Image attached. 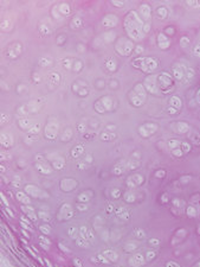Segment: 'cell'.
<instances>
[{
	"label": "cell",
	"mask_w": 200,
	"mask_h": 267,
	"mask_svg": "<svg viewBox=\"0 0 200 267\" xmlns=\"http://www.w3.org/2000/svg\"><path fill=\"white\" fill-rule=\"evenodd\" d=\"M156 128H158V126H156L155 124H146V125L141 126L139 130H140L141 136H148L149 134H152L153 132H155Z\"/></svg>",
	"instance_id": "cell-12"
},
{
	"label": "cell",
	"mask_w": 200,
	"mask_h": 267,
	"mask_svg": "<svg viewBox=\"0 0 200 267\" xmlns=\"http://www.w3.org/2000/svg\"><path fill=\"white\" fill-rule=\"evenodd\" d=\"M143 50H145V49H143V46L142 45H136L134 51L136 52V54H141V52H143Z\"/></svg>",
	"instance_id": "cell-38"
},
{
	"label": "cell",
	"mask_w": 200,
	"mask_h": 267,
	"mask_svg": "<svg viewBox=\"0 0 200 267\" xmlns=\"http://www.w3.org/2000/svg\"><path fill=\"white\" fill-rule=\"evenodd\" d=\"M140 14H141V19L145 23H148V20L150 19V16H152L150 6L148 4H142L140 6Z\"/></svg>",
	"instance_id": "cell-8"
},
{
	"label": "cell",
	"mask_w": 200,
	"mask_h": 267,
	"mask_svg": "<svg viewBox=\"0 0 200 267\" xmlns=\"http://www.w3.org/2000/svg\"><path fill=\"white\" fill-rule=\"evenodd\" d=\"M193 76H194V71H193V69H188V70H187V77H188V79H192Z\"/></svg>",
	"instance_id": "cell-42"
},
{
	"label": "cell",
	"mask_w": 200,
	"mask_h": 267,
	"mask_svg": "<svg viewBox=\"0 0 200 267\" xmlns=\"http://www.w3.org/2000/svg\"><path fill=\"white\" fill-rule=\"evenodd\" d=\"M18 114L19 115H22V116H24V115H26V114L28 113V106H20V107L18 108Z\"/></svg>",
	"instance_id": "cell-29"
},
{
	"label": "cell",
	"mask_w": 200,
	"mask_h": 267,
	"mask_svg": "<svg viewBox=\"0 0 200 267\" xmlns=\"http://www.w3.org/2000/svg\"><path fill=\"white\" fill-rule=\"evenodd\" d=\"M198 102L200 103V90H199V93H198Z\"/></svg>",
	"instance_id": "cell-50"
},
{
	"label": "cell",
	"mask_w": 200,
	"mask_h": 267,
	"mask_svg": "<svg viewBox=\"0 0 200 267\" xmlns=\"http://www.w3.org/2000/svg\"><path fill=\"white\" fill-rule=\"evenodd\" d=\"M82 68H83V64H82V62H81V61H75V62H73L72 69L75 70V71H81V70H82Z\"/></svg>",
	"instance_id": "cell-30"
},
{
	"label": "cell",
	"mask_w": 200,
	"mask_h": 267,
	"mask_svg": "<svg viewBox=\"0 0 200 267\" xmlns=\"http://www.w3.org/2000/svg\"><path fill=\"white\" fill-rule=\"evenodd\" d=\"M32 76H33V81L36 83H39V82H40V76H39L38 73H33Z\"/></svg>",
	"instance_id": "cell-39"
},
{
	"label": "cell",
	"mask_w": 200,
	"mask_h": 267,
	"mask_svg": "<svg viewBox=\"0 0 200 267\" xmlns=\"http://www.w3.org/2000/svg\"><path fill=\"white\" fill-rule=\"evenodd\" d=\"M106 65H107V68L109 69L110 71H114V70H116V63L114 62L112 59H107L106 61Z\"/></svg>",
	"instance_id": "cell-24"
},
{
	"label": "cell",
	"mask_w": 200,
	"mask_h": 267,
	"mask_svg": "<svg viewBox=\"0 0 200 267\" xmlns=\"http://www.w3.org/2000/svg\"><path fill=\"white\" fill-rule=\"evenodd\" d=\"M39 131V125L38 124H36V125L32 127V128H30V133H37Z\"/></svg>",
	"instance_id": "cell-40"
},
{
	"label": "cell",
	"mask_w": 200,
	"mask_h": 267,
	"mask_svg": "<svg viewBox=\"0 0 200 267\" xmlns=\"http://www.w3.org/2000/svg\"><path fill=\"white\" fill-rule=\"evenodd\" d=\"M132 64H133V67L141 69L145 73H154L159 67V62L153 57H139V58L134 59Z\"/></svg>",
	"instance_id": "cell-2"
},
{
	"label": "cell",
	"mask_w": 200,
	"mask_h": 267,
	"mask_svg": "<svg viewBox=\"0 0 200 267\" xmlns=\"http://www.w3.org/2000/svg\"><path fill=\"white\" fill-rule=\"evenodd\" d=\"M129 100H130V102H132V105H134L135 107H141L142 106V103L145 102L141 97L135 93V91H130L129 93Z\"/></svg>",
	"instance_id": "cell-13"
},
{
	"label": "cell",
	"mask_w": 200,
	"mask_h": 267,
	"mask_svg": "<svg viewBox=\"0 0 200 267\" xmlns=\"http://www.w3.org/2000/svg\"><path fill=\"white\" fill-rule=\"evenodd\" d=\"M156 16L159 19H166L167 16H168V11H167L166 7H163V6H160V7H158V10H156Z\"/></svg>",
	"instance_id": "cell-19"
},
{
	"label": "cell",
	"mask_w": 200,
	"mask_h": 267,
	"mask_svg": "<svg viewBox=\"0 0 200 267\" xmlns=\"http://www.w3.org/2000/svg\"><path fill=\"white\" fill-rule=\"evenodd\" d=\"M101 103L103 105V107L106 110H112L114 109V102H112V99L109 96H103L100 100Z\"/></svg>",
	"instance_id": "cell-16"
},
{
	"label": "cell",
	"mask_w": 200,
	"mask_h": 267,
	"mask_svg": "<svg viewBox=\"0 0 200 267\" xmlns=\"http://www.w3.org/2000/svg\"><path fill=\"white\" fill-rule=\"evenodd\" d=\"M118 23V18L115 14H107L106 17L103 18V25L106 28H115Z\"/></svg>",
	"instance_id": "cell-11"
},
{
	"label": "cell",
	"mask_w": 200,
	"mask_h": 267,
	"mask_svg": "<svg viewBox=\"0 0 200 267\" xmlns=\"http://www.w3.org/2000/svg\"><path fill=\"white\" fill-rule=\"evenodd\" d=\"M169 106L173 108H175V109H178V110H180V109H181V106H182V102H181V100H180V97L179 96H172L169 99Z\"/></svg>",
	"instance_id": "cell-17"
},
{
	"label": "cell",
	"mask_w": 200,
	"mask_h": 267,
	"mask_svg": "<svg viewBox=\"0 0 200 267\" xmlns=\"http://www.w3.org/2000/svg\"><path fill=\"white\" fill-rule=\"evenodd\" d=\"M96 85H98V88H103L106 83H104V81H97V82H96Z\"/></svg>",
	"instance_id": "cell-44"
},
{
	"label": "cell",
	"mask_w": 200,
	"mask_h": 267,
	"mask_svg": "<svg viewBox=\"0 0 200 267\" xmlns=\"http://www.w3.org/2000/svg\"><path fill=\"white\" fill-rule=\"evenodd\" d=\"M58 12L61 13L62 16H69L70 14V6L68 5L67 3H62L58 5Z\"/></svg>",
	"instance_id": "cell-18"
},
{
	"label": "cell",
	"mask_w": 200,
	"mask_h": 267,
	"mask_svg": "<svg viewBox=\"0 0 200 267\" xmlns=\"http://www.w3.org/2000/svg\"><path fill=\"white\" fill-rule=\"evenodd\" d=\"M78 128H79L81 131H83V130H84V126L82 125V124H81V125H78Z\"/></svg>",
	"instance_id": "cell-48"
},
{
	"label": "cell",
	"mask_w": 200,
	"mask_h": 267,
	"mask_svg": "<svg viewBox=\"0 0 200 267\" xmlns=\"http://www.w3.org/2000/svg\"><path fill=\"white\" fill-rule=\"evenodd\" d=\"M59 82H61V75L58 74V73H51V74L49 75V83H50L51 88L58 85H59Z\"/></svg>",
	"instance_id": "cell-15"
},
{
	"label": "cell",
	"mask_w": 200,
	"mask_h": 267,
	"mask_svg": "<svg viewBox=\"0 0 200 267\" xmlns=\"http://www.w3.org/2000/svg\"><path fill=\"white\" fill-rule=\"evenodd\" d=\"M57 39H61L59 42H57L58 44H63V43H64V36H61V37H59V38H57Z\"/></svg>",
	"instance_id": "cell-45"
},
{
	"label": "cell",
	"mask_w": 200,
	"mask_h": 267,
	"mask_svg": "<svg viewBox=\"0 0 200 267\" xmlns=\"http://www.w3.org/2000/svg\"><path fill=\"white\" fill-rule=\"evenodd\" d=\"M174 32H175V31H174V28H173V26H168V28H166V30H165V34H169V36H171V34H174Z\"/></svg>",
	"instance_id": "cell-34"
},
{
	"label": "cell",
	"mask_w": 200,
	"mask_h": 267,
	"mask_svg": "<svg viewBox=\"0 0 200 267\" xmlns=\"http://www.w3.org/2000/svg\"><path fill=\"white\" fill-rule=\"evenodd\" d=\"M143 25L145 22L139 17L136 12L130 11L127 14L124 19V28L127 32L128 37L134 40L143 39L145 33H143Z\"/></svg>",
	"instance_id": "cell-1"
},
{
	"label": "cell",
	"mask_w": 200,
	"mask_h": 267,
	"mask_svg": "<svg viewBox=\"0 0 200 267\" xmlns=\"http://www.w3.org/2000/svg\"><path fill=\"white\" fill-rule=\"evenodd\" d=\"M50 64H51V61L48 57H43V58H40V61H39V65H40V67H49Z\"/></svg>",
	"instance_id": "cell-25"
},
{
	"label": "cell",
	"mask_w": 200,
	"mask_h": 267,
	"mask_svg": "<svg viewBox=\"0 0 200 267\" xmlns=\"http://www.w3.org/2000/svg\"><path fill=\"white\" fill-rule=\"evenodd\" d=\"M114 6H116V7H123L124 6V3L123 1H120V0H116V1H112L111 3Z\"/></svg>",
	"instance_id": "cell-37"
},
{
	"label": "cell",
	"mask_w": 200,
	"mask_h": 267,
	"mask_svg": "<svg viewBox=\"0 0 200 267\" xmlns=\"http://www.w3.org/2000/svg\"><path fill=\"white\" fill-rule=\"evenodd\" d=\"M52 16H53V17H55V19H57V20H62V14L61 13H59V12H58V13H57V11H56V8H53V10H52Z\"/></svg>",
	"instance_id": "cell-33"
},
{
	"label": "cell",
	"mask_w": 200,
	"mask_h": 267,
	"mask_svg": "<svg viewBox=\"0 0 200 267\" xmlns=\"http://www.w3.org/2000/svg\"><path fill=\"white\" fill-rule=\"evenodd\" d=\"M6 120V114H2V120H1V121H2V122H4V121H5Z\"/></svg>",
	"instance_id": "cell-49"
},
{
	"label": "cell",
	"mask_w": 200,
	"mask_h": 267,
	"mask_svg": "<svg viewBox=\"0 0 200 267\" xmlns=\"http://www.w3.org/2000/svg\"><path fill=\"white\" fill-rule=\"evenodd\" d=\"M134 91L139 95L143 101L146 100V95H147V90H146V88H145V85H143V83H138V85H135V87H134Z\"/></svg>",
	"instance_id": "cell-14"
},
{
	"label": "cell",
	"mask_w": 200,
	"mask_h": 267,
	"mask_svg": "<svg viewBox=\"0 0 200 267\" xmlns=\"http://www.w3.org/2000/svg\"><path fill=\"white\" fill-rule=\"evenodd\" d=\"M172 75L177 80H182L185 76V68L180 63H175L172 68Z\"/></svg>",
	"instance_id": "cell-9"
},
{
	"label": "cell",
	"mask_w": 200,
	"mask_h": 267,
	"mask_svg": "<svg viewBox=\"0 0 200 267\" xmlns=\"http://www.w3.org/2000/svg\"><path fill=\"white\" fill-rule=\"evenodd\" d=\"M193 54H194V56L197 57H200V44L194 46V49H193Z\"/></svg>",
	"instance_id": "cell-35"
},
{
	"label": "cell",
	"mask_w": 200,
	"mask_h": 267,
	"mask_svg": "<svg viewBox=\"0 0 200 267\" xmlns=\"http://www.w3.org/2000/svg\"><path fill=\"white\" fill-rule=\"evenodd\" d=\"M57 130H58V122L56 121L55 118H51L48 122V126H46V132H45L46 136L48 138H55Z\"/></svg>",
	"instance_id": "cell-6"
},
{
	"label": "cell",
	"mask_w": 200,
	"mask_h": 267,
	"mask_svg": "<svg viewBox=\"0 0 200 267\" xmlns=\"http://www.w3.org/2000/svg\"><path fill=\"white\" fill-rule=\"evenodd\" d=\"M158 45L162 50H166L171 45V40L168 39V37H167L166 34L160 32V33L158 34Z\"/></svg>",
	"instance_id": "cell-10"
},
{
	"label": "cell",
	"mask_w": 200,
	"mask_h": 267,
	"mask_svg": "<svg viewBox=\"0 0 200 267\" xmlns=\"http://www.w3.org/2000/svg\"><path fill=\"white\" fill-rule=\"evenodd\" d=\"M11 28H12V23L8 20V19L2 20V23H1V30H4V31H8V30H11Z\"/></svg>",
	"instance_id": "cell-23"
},
{
	"label": "cell",
	"mask_w": 200,
	"mask_h": 267,
	"mask_svg": "<svg viewBox=\"0 0 200 267\" xmlns=\"http://www.w3.org/2000/svg\"><path fill=\"white\" fill-rule=\"evenodd\" d=\"M20 52H22V45L19 43H14L7 49V56L12 59H14L20 55Z\"/></svg>",
	"instance_id": "cell-7"
},
{
	"label": "cell",
	"mask_w": 200,
	"mask_h": 267,
	"mask_svg": "<svg viewBox=\"0 0 200 267\" xmlns=\"http://www.w3.org/2000/svg\"><path fill=\"white\" fill-rule=\"evenodd\" d=\"M158 85L163 93H168L173 88V79L168 73H161L158 76Z\"/></svg>",
	"instance_id": "cell-4"
},
{
	"label": "cell",
	"mask_w": 200,
	"mask_h": 267,
	"mask_svg": "<svg viewBox=\"0 0 200 267\" xmlns=\"http://www.w3.org/2000/svg\"><path fill=\"white\" fill-rule=\"evenodd\" d=\"M188 214H189V215H191V214H192V215H194V211H193V209H192V208H189V209H188Z\"/></svg>",
	"instance_id": "cell-47"
},
{
	"label": "cell",
	"mask_w": 200,
	"mask_h": 267,
	"mask_svg": "<svg viewBox=\"0 0 200 267\" xmlns=\"http://www.w3.org/2000/svg\"><path fill=\"white\" fill-rule=\"evenodd\" d=\"M19 126L22 127V128H28L30 127V120L28 119H22L19 121Z\"/></svg>",
	"instance_id": "cell-31"
},
{
	"label": "cell",
	"mask_w": 200,
	"mask_h": 267,
	"mask_svg": "<svg viewBox=\"0 0 200 267\" xmlns=\"http://www.w3.org/2000/svg\"><path fill=\"white\" fill-rule=\"evenodd\" d=\"M169 144H171V146H175V145H178V141H175V140H173V141H171L169 142Z\"/></svg>",
	"instance_id": "cell-46"
},
{
	"label": "cell",
	"mask_w": 200,
	"mask_h": 267,
	"mask_svg": "<svg viewBox=\"0 0 200 267\" xmlns=\"http://www.w3.org/2000/svg\"><path fill=\"white\" fill-rule=\"evenodd\" d=\"M63 65H64V68L65 69H71L73 67L72 59H71V58H65V59H63Z\"/></svg>",
	"instance_id": "cell-27"
},
{
	"label": "cell",
	"mask_w": 200,
	"mask_h": 267,
	"mask_svg": "<svg viewBox=\"0 0 200 267\" xmlns=\"http://www.w3.org/2000/svg\"><path fill=\"white\" fill-rule=\"evenodd\" d=\"M115 38H116V33L114 31H107L106 33H104V40H106L107 43L114 42Z\"/></svg>",
	"instance_id": "cell-21"
},
{
	"label": "cell",
	"mask_w": 200,
	"mask_h": 267,
	"mask_svg": "<svg viewBox=\"0 0 200 267\" xmlns=\"http://www.w3.org/2000/svg\"><path fill=\"white\" fill-rule=\"evenodd\" d=\"M116 51L121 56H129L134 51V43L129 39L121 38L116 43Z\"/></svg>",
	"instance_id": "cell-3"
},
{
	"label": "cell",
	"mask_w": 200,
	"mask_h": 267,
	"mask_svg": "<svg viewBox=\"0 0 200 267\" xmlns=\"http://www.w3.org/2000/svg\"><path fill=\"white\" fill-rule=\"evenodd\" d=\"M39 31H40L43 34H48V33H50L51 32L49 26H48V25H45V24H40V25H39Z\"/></svg>",
	"instance_id": "cell-26"
},
{
	"label": "cell",
	"mask_w": 200,
	"mask_h": 267,
	"mask_svg": "<svg viewBox=\"0 0 200 267\" xmlns=\"http://www.w3.org/2000/svg\"><path fill=\"white\" fill-rule=\"evenodd\" d=\"M178 112H179L178 109H175V108L171 107V106H169V108H168V113L172 114V115H175V114L178 113Z\"/></svg>",
	"instance_id": "cell-41"
},
{
	"label": "cell",
	"mask_w": 200,
	"mask_h": 267,
	"mask_svg": "<svg viewBox=\"0 0 200 267\" xmlns=\"http://www.w3.org/2000/svg\"><path fill=\"white\" fill-rule=\"evenodd\" d=\"M109 85H110L111 88H116V87H117V82H116V81H114V80H110V82H109Z\"/></svg>",
	"instance_id": "cell-43"
},
{
	"label": "cell",
	"mask_w": 200,
	"mask_h": 267,
	"mask_svg": "<svg viewBox=\"0 0 200 267\" xmlns=\"http://www.w3.org/2000/svg\"><path fill=\"white\" fill-rule=\"evenodd\" d=\"M82 24H83V22H82V19H81V18L73 17L72 20H71L70 26H71V28H73V30H77V28H79L81 26H82Z\"/></svg>",
	"instance_id": "cell-20"
},
{
	"label": "cell",
	"mask_w": 200,
	"mask_h": 267,
	"mask_svg": "<svg viewBox=\"0 0 200 267\" xmlns=\"http://www.w3.org/2000/svg\"><path fill=\"white\" fill-rule=\"evenodd\" d=\"M175 125L178 127V131L181 132V133H185V132H187L189 130L188 124H186V122H178V124H175Z\"/></svg>",
	"instance_id": "cell-22"
},
{
	"label": "cell",
	"mask_w": 200,
	"mask_h": 267,
	"mask_svg": "<svg viewBox=\"0 0 200 267\" xmlns=\"http://www.w3.org/2000/svg\"><path fill=\"white\" fill-rule=\"evenodd\" d=\"M191 43V39H189L188 37H182L181 39H180V44L181 46H187Z\"/></svg>",
	"instance_id": "cell-32"
},
{
	"label": "cell",
	"mask_w": 200,
	"mask_h": 267,
	"mask_svg": "<svg viewBox=\"0 0 200 267\" xmlns=\"http://www.w3.org/2000/svg\"><path fill=\"white\" fill-rule=\"evenodd\" d=\"M150 31V23L148 22V23H145V25H143V33H148Z\"/></svg>",
	"instance_id": "cell-36"
},
{
	"label": "cell",
	"mask_w": 200,
	"mask_h": 267,
	"mask_svg": "<svg viewBox=\"0 0 200 267\" xmlns=\"http://www.w3.org/2000/svg\"><path fill=\"white\" fill-rule=\"evenodd\" d=\"M146 90L149 91L150 94L156 95L159 93V85H158V76H149L143 82Z\"/></svg>",
	"instance_id": "cell-5"
},
{
	"label": "cell",
	"mask_w": 200,
	"mask_h": 267,
	"mask_svg": "<svg viewBox=\"0 0 200 267\" xmlns=\"http://www.w3.org/2000/svg\"><path fill=\"white\" fill-rule=\"evenodd\" d=\"M95 109H96L98 113H104V112H106V109H104V107H103V105L101 103V101L95 102Z\"/></svg>",
	"instance_id": "cell-28"
}]
</instances>
